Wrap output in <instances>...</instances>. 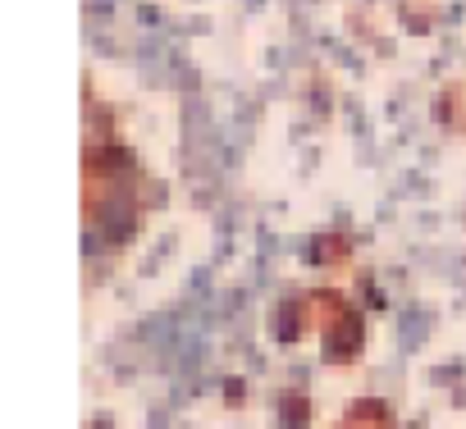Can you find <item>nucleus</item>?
Segmentation results:
<instances>
[{
  "label": "nucleus",
  "mask_w": 466,
  "mask_h": 429,
  "mask_svg": "<svg viewBox=\"0 0 466 429\" xmlns=\"http://www.w3.org/2000/svg\"><path fill=\"white\" fill-rule=\"evenodd\" d=\"M334 429H398V420H393V411L384 406V402H352L343 415H339V424Z\"/></svg>",
  "instance_id": "f03ea898"
},
{
  "label": "nucleus",
  "mask_w": 466,
  "mask_h": 429,
  "mask_svg": "<svg viewBox=\"0 0 466 429\" xmlns=\"http://www.w3.org/2000/svg\"><path fill=\"white\" fill-rule=\"evenodd\" d=\"M311 324L320 329V343H325L320 352H325L329 365L357 361V352L366 343V320L343 293H316L311 297Z\"/></svg>",
  "instance_id": "f257e3e1"
},
{
  "label": "nucleus",
  "mask_w": 466,
  "mask_h": 429,
  "mask_svg": "<svg viewBox=\"0 0 466 429\" xmlns=\"http://www.w3.org/2000/svg\"><path fill=\"white\" fill-rule=\"evenodd\" d=\"M443 101H457L461 110H452V105H434V115H439L452 133H466V83H452V87L443 92Z\"/></svg>",
  "instance_id": "7ed1b4c3"
}]
</instances>
